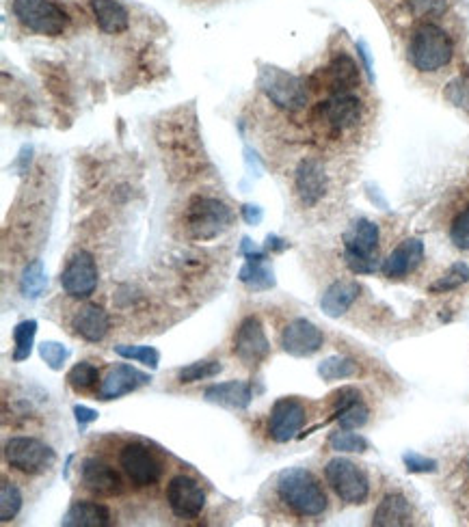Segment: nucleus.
<instances>
[{
	"label": "nucleus",
	"mask_w": 469,
	"mask_h": 527,
	"mask_svg": "<svg viewBox=\"0 0 469 527\" xmlns=\"http://www.w3.org/2000/svg\"><path fill=\"white\" fill-rule=\"evenodd\" d=\"M444 96L452 106H457L461 108V111L469 113V72L459 74L452 80V83H448Z\"/></svg>",
	"instance_id": "nucleus-38"
},
{
	"label": "nucleus",
	"mask_w": 469,
	"mask_h": 527,
	"mask_svg": "<svg viewBox=\"0 0 469 527\" xmlns=\"http://www.w3.org/2000/svg\"><path fill=\"white\" fill-rule=\"evenodd\" d=\"M223 372L221 361H214V359H204V361H195L191 366H186L178 372V381L182 385H191L197 381H208V378L219 376Z\"/></svg>",
	"instance_id": "nucleus-34"
},
{
	"label": "nucleus",
	"mask_w": 469,
	"mask_h": 527,
	"mask_svg": "<svg viewBox=\"0 0 469 527\" xmlns=\"http://www.w3.org/2000/svg\"><path fill=\"white\" fill-rule=\"evenodd\" d=\"M277 495L290 512L303 519L323 517L329 508V497L312 471L292 467L277 478Z\"/></svg>",
	"instance_id": "nucleus-1"
},
{
	"label": "nucleus",
	"mask_w": 469,
	"mask_h": 527,
	"mask_svg": "<svg viewBox=\"0 0 469 527\" xmlns=\"http://www.w3.org/2000/svg\"><path fill=\"white\" fill-rule=\"evenodd\" d=\"M100 381V370L89 361H80L67 372V385L74 391H89L98 385Z\"/></svg>",
	"instance_id": "nucleus-36"
},
{
	"label": "nucleus",
	"mask_w": 469,
	"mask_h": 527,
	"mask_svg": "<svg viewBox=\"0 0 469 527\" xmlns=\"http://www.w3.org/2000/svg\"><path fill=\"white\" fill-rule=\"evenodd\" d=\"M3 454L9 467L26 476H42L57 463V452L35 437H11Z\"/></svg>",
	"instance_id": "nucleus-7"
},
{
	"label": "nucleus",
	"mask_w": 469,
	"mask_h": 527,
	"mask_svg": "<svg viewBox=\"0 0 469 527\" xmlns=\"http://www.w3.org/2000/svg\"><path fill=\"white\" fill-rule=\"evenodd\" d=\"M204 398L210 404H217L223 409L232 411H245L249 409V404L253 400V391L247 381H227V383H217L204 389Z\"/></svg>",
	"instance_id": "nucleus-23"
},
{
	"label": "nucleus",
	"mask_w": 469,
	"mask_h": 527,
	"mask_svg": "<svg viewBox=\"0 0 469 527\" xmlns=\"http://www.w3.org/2000/svg\"><path fill=\"white\" fill-rule=\"evenodd\" d=\"M48 286V277L42 260H33L29 266L24 268V273L20 277V292L26 296V299H39L42 292Z\"/></svg>",
	"instance_id": "nucleus-31"
},
{
	"label": "nucleus",
	"mask_w": 469,
	"mask_h": 527,
	"mask_svg": "<svg viewBox=\"0 0 469 527\" xmlns=\"http://www.w3.org/2000/svg\"><path fill=\"white\" fill-rule=\"evenodd\" d=\"M329 448L340 454H364L370 448V443L361 435H357V432L340 428L338 432H331Z\"/></svg>",
	"instance_id": "nucleus-33"
},
{
	"label": "nucleus",
	"mask_w": 469,
	"mask_h": 527,
	"mask_svg": "<svg viewBox=\"0 0 469 527\" xmlns=\"http://www.w3.org/2000/svg\"><path fill=\"white\" fill-rule=\"evenodd\" d=\"M206 491L191 476H176L167 484V504L178 519H197L206 508Z\"/></svg>",
	"instance_id": "nucleus-12"
},
{
	"label": "nucleus",
	"mask_w": 469,
	"mask_h": 527,
	"mask_svg": "<svg viewBox=\"0 0 469 527\" xmlns=\"http://www.w3.org/2000/svg\"><path fill=\"white\" fill-rule=\"evenodd\" d=\"M361 119H364V102L353 93H335L329 100L320 102L314 111V121L333 137L357 128Z\"/></svg>",
	"instance_id": "nucleus-9"
},
{
	"label": "nucleus",
	"mask_w": 469,
	"mask_h": 527,
	"mask_svg": "<svg viewBox=\"0 0 469 527\" xmlns=\"http://www.w3.org/2000/svg\"><path fill=\"white\" fill-rule=\"evenodd\" d=\"M325 480L344 504H366L370 495V480L366 471L348 458H331L325 465Z\"/></svg>",
	"instance_id": "nucleus-8"
},
{
	"label": "nucleus",
	"mask_w": 469,
	"mask_h": 527,
	"mask_svg": "<svg viewBox=\"0 0 469 527\" xmlns=\"http://www.w3.org/2000/svg\"><path fill=\"white\" fill-rule=\"evenodd\" d=\"M288 249V242L279 236H266V251H273V253H281Z\"/></svg>",
	"instance_id": "nucleus-45"
},
{
	"label": "nucleus",
	"mask_w": 469,
	"mask_h": 527,
	"mask_svg": "<svg viewBox=\"0 0 469 527\" xmlns=\"http://www.w3.org/2000/svg\"><path fill=\"white\" fill-rule=\"evenodd\" d=\"M11 11L26 31L37 35L61 37L70 26V16L55 0H13Z\"/></svg>",
	"instance_id": "nucleus-5"
},
{
	"label": "nucleus",
	"mask_w": 469,
	"mask_h": 527,
	"mask_svg": "<svg viewBox=\"0 0 469 527\" xmlns=\"http://www.w3.org/2000/svg\"><path fill=\"white\" fill-rule=\"evenodd\" d=\"M37 335V320H22L13 329V355L11 359L16 363H22L31 357L33 344Z\"/></svg>",
	"instance_id": "nucleus-30"
},
{
	"label": "nucleus",
	"mask_w": 469,
	"mask_h": 527,
	"mask_svg": "<svg viewBox=\"0 0 469 527\" xmlns=\"http://www.w3.org/2000/svg\"><path fill=\"white\" fill-rule=\"evenodd\" d=\"M307 411L305 404L297 398H279L268 417V435L275 443H288L299 435L305 426Z\"/></svg>",
	"instance_id": "nucleus-14"
},
{
	"label": "nucleus",
	"mask_w": 469,
	"mask_h": 527,
	"mask_svg": "<svg viewBox=\"0 0 469 527\" xmlns=\"http://www.w3.org/2000/svg\"><path fill=\"white\" fill-rule=\"evenodd\" d=\"M409 63L422 74L439 72L452 61L454 44L448 31L441 29L439 24L422 22L415 26L409 39Z\"/></svg>",
	"instance_id": "nucleus-2"
},
{
	"label": "nucleus",
	"mask_w": 469,
	"mask_h": 527,
	"mask_svg": "<svg viewBox=\"0 0 469 527\" xmlns=\"http://www.w3.org/2000/svg\"><path fill=\"white\" fill-rule=\"evenodd\" d=\"M113 523L111 510L98 502H74L61 519L65 527H109Z\"/></svg>",
	"instance_id": "nucleus-27"
},
{
	"label": "nucleus",
	"mask_w": 469,
	"mask_h": 527,
	"mask_svg": "<svg viewBox=\"0 0 469 527\" xmlns=\"http://www.w3.org/2000/svg\"><path fill=\"white\" fill-rule=\"evenodd\" d=\"M119 467H122L126 478L134 486H139V489L156 484L163 478L165 471V465L156 456V452L139 441H130L119 450Z\"/></svg>",
	"instance_id": "nucleus-10"
},
{
	"label": "nucleus",
	"mask_w": 469,
	"mask_h": 527,
	"mask_svg": "<svg viewBox=\"0 0 469 527\" xmlns=\"http://www.w3.org/2000/svg\"><path fill=\"white\" fill-rule=\"evenodd\" d=\"M467 471H469V463H467Z\"/></svg>",
	"instance_id": "nucleus-48"
},
{
	"label": "nucleus",
	"mask_w": 469,
	"mask_h": 527,
	"mask_svg": "<svg viewBox=\"0 0 469 527\" xmlns=\"http://www.w3.org/2000/svg\"><path fill=\"white\" fill-rule=\"evenodd\" d=\"M152 383V376L145 374L137 368L128 366V363H119V366L111 368L106 376L100 381L98 387V398L100 400H117L122 396L132 394L145 385Z\"/></svg>",
	"instance_id": "nucleus-16"
},
{
	"label": "nucleus",
	"mask_w": 469,
	"mask_h": 527,
	"mask_svg": "<svg viewBox=\"0 0 469 527\" xmlns=\"http://www.w3.org/2000/svg\"><path fill=\"white\" fill-rule=\"evenodd\" d=\"M115 355H119L122 359L139 361V363H143L145 368H150V370H156L158 363H160V353L154 346L122 344V346H115Z\"/></svg>",
	"instance_id": "nucleus-37"
},
{
	"label": "nucleus",
	"mask_w": 469,
	"mask_h": 527,
	"mask_svg": "<svg viewBox=\"0 0 469 527\" xmlns=\"http://www.w3.org/2000/svg\"><path fill=\"white\" fill-rule=\"evenodd\" d=\"M331 420L342 430L364 428L370 420V409L361 400V394L353 387H342L333 396V417Z\"/></svg>",
	"instance_id": "nucleus-19"
},
{
	"label": "nucleus",
	"mask_w": 469,
	"mask_h": 527,
	"mask_svg": "<svg viewBox=\"0 0 469 527\" xmlns=\"http://www.w3.org/2000/svg\"><path fill=\"white\" fill-rule=\"evenodd\" d=\"M98 417H100L98 411L85 407V404H76V407H74V420H76V424H78L80 430H85L89 424L96 422Z\"/></svg>",
	"instance_id": "nucleus-43"
},
{
	"label": "nucleus",
	"mask_w": 469,
	"mask_h": 527,
	"mask_svg": "<svg viewBox=\"0 0 469 527\" xmlns=\"http://www.w3.org/2000/svg\"><path fill=\"white\" fill-rule=\"evenodd\" d=\"M357 372H359L357 361L351 357H344V355H333L318 363V376L323 378L325 383L344 381V378H351Z\"/></svg>",
	"instance_id": "nucleus-29"
},
{
	"label": "nucleus",
	"mask_w": 469,
	"mask_h": 527,
	"mask_svg": "<svg viewBox=\"0 0 469 527\" xmlns=\"http://www.w3.org/2000/svg\"><path fill=\"white\" fill-rule=\"evenodd\" d=\"M234 355L245 366H258L271 355V342H268L262 322L256 316H247L238 324L234 335Z\"/></svg>",
	"instance_id": "nucleus-13"
},
{
	"label": "nucleus",
	"mask_w": 469,
	"mask_h": 527,
	"mask_svg": "<svg viewBox=\"0 0 469 527\" xmlns=\"http://www.w3.org/2000/svg\"><path fill=\"white\" fill-rule=\"evenodd\" d=\"M409 9L420 18H435L448 9L450 0H407Z\"/></svg>",
	"instance_id": "nucleus-42"
},
{
	"label": "nucleus",
	"mask_w": 469,
	"mask_h": 527,
	"mask_svg": "<svg viewBox=\"0 0 469 527\" xmlns=\"http://www.w3.org/2000/svg\"><path fill=\"white\" fill-rule=\"evenodd\" d=\"M100 283L98 264L89 251H76L61 273V288L72 299H89Z\"/></svg>",
	"instance_id": "nucleus-11"
},
{
	"label": "nucleus",
	"mask_w": 469,
	"mask_h": 527,
	"mask_svg": "<svg viewBox=\"0 0 469 527\" xmlns=\"http://www.w3.org/2000/svg\"><path fill=\"white\" fill-rule=\"evenodd\" d=\"M238 279L243 286H247L253 292H266L275 288V273H273V266H268V258L266 253L256 255V258H247V264L240 268Z\"/></svg>",
	"instance_id": "nucleus-28"
},
{
	"label": "nucleus",
	"mask_w": 469,
	"mask_h": 527,
	"mask_svg": "<svg viewBox=\"0 0 469 527\" xmlns=\"http://www.w3.org/2000/svg\"><path fill=\"white\" fill-rule=\"evenodd\" d=\"M22 502L24 497L18 486L9 480H3V484H0V521L9 523L16 519L22 510Z\"/></svg>",
	"instance_id": "nucleus-32"
},
{
	"label": "nucleus",
	"mask_w": 469,
	"mask_h": 527,
	"mask_svg": "<svg viewBox=\"0 0 469 527\" xmlns=\"http://www.w3.org/2000/svg\"><path fill=\"white\" fill-rule=\"evenodd\" d=\"M359 294H361V286L357 281L351 279L335 281L325 290L323 299H320V309H323L329 318H340L353 307V303L359 299Z\"/></svg>",
	"instance_id": "nucleus-26"
},
{
	"label": "nucleus",
	"mask_w": 469,
	"mask_h": 527,
	"mask_svg": "<svg viewBox=\"0 0 469 527\" xmlns=\"http://www.w3.org/2000/svg\"><path fill=\"white\" fill-rule=\"evenodd\" d=\"M424 260V242L420 238H407L383 260V275L387 279H402L411 275Z\"/></svg>",
	"instance_id": "nucleus-21"
},
{
	"label": "nucleus",
	"mask_w": 469,
	"mask_h": 527,
	"mask_svg": "<svg viewBox=\"0 0 469 527\" xmlns=\"http://www.w3.org/2000/svg\"><path fill=\"white\" fill-rule=\"evenodd\" d=\"M258 85L264 96L271 100L275 106L284 108V111H301L307 104V85L305 80L294 76L281 67L264 65L258 76Z\"/></svg>",
	"instance_id": "nucleus-6"
},
{
	"label": "nucleus",
	"mask_w": 469,
	"mask_h": 527,
	"mask_svg": "<svg viewBox=\"0 0 469 527\" xmlns=\"http://www.w3.org/2000/svg\"><path fill=\"white\" fill-rule=\"evenodd\" d=\"M318 78L320 87L327 89L331 96H335V93H353L361 80L359 65L346 52L335 54L329 65L318 72Z\"/></svg>",
	"instance_id": "nucleus-17"
},
{
	"label": "nucleus",
	"mask_w": 469,
	"mask_h": 527,
	"mask_svg": "<svg viewBox=\"0 0 469 527\" xmlns=\"http://www.w3.org/2000/svg\"><path fill=\"white\" fill-rule=\"evenodd\" d=\"M467 281H469V266L463 262H457L446 270V275H441L435 283L428 286V292L446 294V292H452V290L465 286Z\"/></svg>",
	"instance_id": "nucleus-35"
},
{
	"label": "nucleus",
	"mask_w": 469,
	"mask_h": 527,
	"mask_svg": "<svg viewBox=\"0 0 469 527\" xmlns=\"http://www.w3.org/2000/svg\"><path fill=\"white\" fill-rule=\"evenodd\" d=\"M234 214L223 201L214 197L197 195L189 201V208L184 212L186 232L195 240H212L227 232L232 225Z\"/></svg>",
	"instance_id": "nucleus-4"
},
{
	"label": "nucleus",
	"mask_w": 469,
	"mask_h": 527,
	"mask_svg": "<svg viewBox=\"0 0 469 527\" xmlns=\"http://www.w3.org/2000/svg\"><path fill=\"white\" fill-rule=\"evenodd\" d=\"M98 29L106 35H122L130 26V13L119 0H89Z\"/></svg>",
	"instance_id": "nucleus-24"
},
{
	"label": "nucleus",
	"mask_w": 469,
	"mask_h": 527,
	"mask_svg": "<svg viewBox=\"0 0 469 527\" xmlns=\"http://www.w3.org/2000/svg\"><path fill=\"white\" fill-rule=\"evenodd\" d=\"M262 216H264V212H262L260 206H251V204L243 206V219H245L249 225H258V223L262 221Z\"/></svg>",
	"instance_id": "nucleus-44"
},
{
	"label": "nucleus",
	"mask_w": 469,
	"mask_h": 527,
	"mask_svg": "<svg viewBox=\"0 0 469 527\" xmlns=\"http://www.w3.org/2000/svg\"><path fill=\"white\" fill-rule=\"evenodd\" d=\"M325 344V335L320 331L314 322L297 318L288 322L284 331H281V348L284 353L297 359H307L316 355L320 348Z\"/></svg>",
	"instance_id": "nucleus-15"
},
{
	"label": "nucleus",
	"mask_w": 469,
	"mask_h": 527,
	"mask_svg": "<svg viewBox=\"0 0 469 527\" xmlns=\"http://www.w3.org/2000/svg\"><path fill=\"white\" fill-rule=\"evenodd\" d=\"M413 523V508L409 499L400 493L385 495L372 515V525L377 527H407Z\"/></svg>",
	"instance_id": "nucleus-25"
},
{
	"label": "nucleus",
	"mask_w": 469,
	"mask_h": 527,
	"mask_svg": "<svg viewBox=\"0 0 469 527\" xmlns=\"http://www.w3.org/2000/svg\"><path fill=\"white\" fill-rule=\"evenodd\" d=\"M39 357H42L46 361V366L50 370H63L67 357H70V350H67L61 342H55V340H46L39 344Z\"/></svg>",
	"instance_id": "nucleus-39"
},
{
	"label": "nucleus",
	"mask_w": 469,
	"mask_h": 527,
	"mask_svg": "<svg viewBox=\"0 0 469 527\" xmlns=\"http://www.w3.org/2000/svg\"><path fill=\"white\" fill-rule=\"evenodd\" d=\"M80 482H83L87 491L100 497H113L124 489L122 476L109 463L100 461V458H85L83 465H80Z\"/></svg>",
	"instance_id": "nucleus-18"
},
{
	"label": "nucleus",
	"mask_w": 469,
	"mask_h": 527,
	"mask_svg": "<svg viewBox=\"0 0 469 527\" xmlns=\"http://www.w3.org/2000/svg\"><path fill=\"white\" fill-rule=\"evenodd\" d=\"M450 240L452 245L461 249V251H469V208H465L457 219L452 221L450 227Z\"/></svg>",
	"instance_id": "nucleus-40"
},
{
	"label": "nucleus",
	"mask_w": 469,
	"mask_h": 527,
	"mask_svg": "<svg viewBox=\"0 0 469 527\" xmlns=\"http://www.w3.org/2000/svg\"><path fill=\"white\" fill-rule=\"evenodd\" d=\"M357 48H359V54H361V57H364V63H366V72H368V76H370V78H374V74H372V63H370V54H368V48H366L364 44H357Z\"/></svg>",
	"instance_id": "nucleus-47"
},
{
	"label": "nucleus",
	"mask_w": 469,
	"mask_h": 527,
	"mask_svg": "<svg viewBox=\"0 0 469 527\" xmlns=\"http://www.w3.org/2000/svg\"><path fill=\"white\" fill-rule=\"evenodd\" d=\"M240 253L245 255V258H256V255L264 253L262 249H258L256 245H253L251 238H243V245H240Z\"/></svg>",
	"instance_id": "nucleus-46"
},
{
	"label": "nucleus",
	"mask_w": 469,
	"mask_h": 527,
	"mask_svg": "<svg viewBox=\"0 0 469 527\" xmlns=\"http://www.w3.org/2000/svg\"><path fill=\"white\" fill-rule=\"evenodd\" d=\"M327 186L329 180L325 167L314 158L303 160L297 169V175H294V188H297L301 204L305 208H314L327 195Z\"/></svg>",
	"instance_id": "nucleus-20"
},
{
	"label": "nucleus",
	"mask_w": 469,
	"mask_h": 527,
	"mask_svg": "<svg viewBox=\"0 0 469 527\" xmlns=\"http://www.w3.org/2000/svg\"><path fill=\"white\" fill-rule=\"evenodd\" d=\"M402 463H405L407 471H411V474H435V471L439 469V463L435 461V458L422 456L418 452H407L405 456H402Z\"/></svg>",
	"instance_id": "nucleus-41"
},
{
	"label": "nucleus",
	"mask_w": 469,
	"mask_h": 527,
	"mask_svg": "<svg viewBox=\"0 0 469 527\" xmlns=\"http://www.w3.org/2000/svg\"><path fill=\"white\" fill-rule=\"evenodd\" d=\"M344 264L355 275H372L383 266L379 262V225L368 219H357L344 232Z\"/></svg>",
	"instance_id": "nucleus-3"
},
{
	"label": "nucleus",
	"mask_w": 469,
	"mask_h": 527,
	"mask_svg": "<svg viewBox=\"0 0 469 527\" xmlns=\"http://www.w3.org/2000/svg\"><path fill=\"white\" fill-rule=\"evenodd\" d=\"M74 333L89 344L102 342L111 329V318L100 305H83L72 318Z\"/></svg>",
	"instance_id": "nucleus-22"
}]
</instances>
